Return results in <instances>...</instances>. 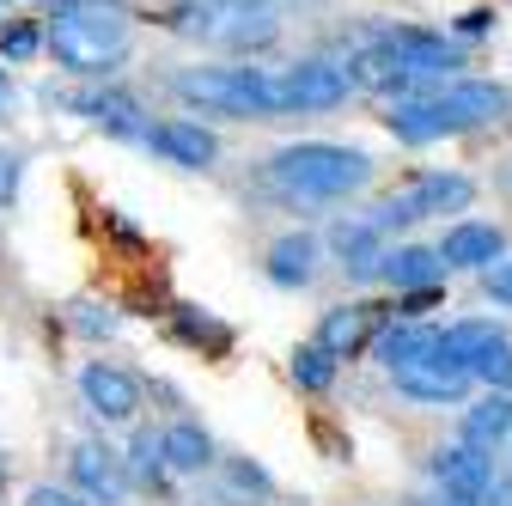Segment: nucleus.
I'll list each match as a JSON object with an SVG mask.
<instances>
[{"instance_id": "nucleus-1", "label": "nucleus", "mask_w": 512, "mask_h": 506, "mask_svg": "<svg viewBox=\"0 0 512 506\" xmlns=\"http://www.w3.org/2000/svg\"><path fill=\"white\" fill-rule=\"evenodd\" d=\"M512 110V92L494 86V80H458V86H445L433 98H403L391 116V135L403 147H427L439 135H464V129H482V122H500Z\"/></svg>"}, {"instance_id": "nucleus-2", "label": "nucleus", "mask_w": 512, "mask_h": 506, "mask_svg": "<svg viewBox=\"0 0 512 506\" xmlns=\"http://www.w3.org/2000/svg\"><path fill=\"white\" fill-rule=\"evenodd\" d=\"M366 177H372V159L336 141H299L269 159V189L287 202H342L354 189H366Z\"/></svg>"}, {"instance_id": "nucleus-3", "label": "nucleus", "mask_w": 512, "mask_h": 506, "mask_svg": "<svg viewBox=\"0 0 512 506\" xmlns=\"http://www.w3.org/2000/svg\"><path fill=\"white\" fill-rule=\"evenodd\" d=\"M49 55L61 61V68H74V74L116 68V61L128 55V19H122V7H86V0L55 7V19H49Z\"/></svg>"}, {"instance_id": "nucleus-4", "label": "nucleus", "mask_w": 512, "mask_h": 506, "mask_svg": "<svg viewBox=\"0 0 512 506\" xmlns=\"http://www.w3.org/2000/svg\"><path fill=\"white\" fill-rule=\"evenodd\" d=\"M171 92L214 116H281L275 68H189L171 80Z\"/></svg>"}, {"instance_id": "nucleus-5", "label": "nucleus", "mask_w": 512, "mask_h": 506, "mask_svg": "<svg viewBox=\"0 0 512 506\" xmlns=\"http://www.w3.org/2000/svg\"><path fill=\"white\" fill-rule=\"evenodd\" d=\"M470 196H476V183H470V177H458V171H427V177L403 183L397 196H384V202L372 208V220L391 232V226L433 220V214H464V208H470Z\"/></svg>"}, {"instance_id": "nucleus-6", "label": "nucleus", "mask_w": 512, "mask_h": 506, "mask_svg": "<svg viewBox=\"0 0 512 506\" xmlns=\"http://www.w3.org/2000/svg\"><path fill=\"white\" fill-rule=\"evenodd\" d=\"M391 378H397V391L415 397V403H458V397L470 391V378H476V372H470L464 360L445 354V336H433V342H427L415 360H403Z\"/></svg>"}, {"instance_id": "nucleus-7", "label": "nucleus", "mask_w": 512, "mask_h": 506, "mask_svg": "<svg viewBox=\"0 0 512 506\" xmlns=\"http://www.w3.org/2000/svg\"><path fill=\"white\" fill-rule=\"evenodd\" d=\"M196 19V31L220 49H263L275 43V13H269V0H208L202 13H189Z\"/></svg>"}, {"instance_id": "nucleus-8", "label": "nucleus", "mask_w": 512, "mask_h": 506, "mask_svg": "<svg viewBox=\"0 0 512 506\" xmlns=\"http://www.w3.org/2000/svg\"><path fill=\"white\" fill-rule=\"evenodd\" d=\"M275 92H281V110H336L354 92V68H342V61H293V68H275Z\"/></svg>"}, {"instance_id": "nucleus-9", "label": "nucleus", "mask_w": 512, "mask_h": 506, "mask_svg": "<svg viewBox=\"0 0 512 506\" xmlns=\"http://www.w3.org/2000/svg\"><path fill=\"white\" fill-rule=\"evenodd\" d=\"M384 49L403 61V74H409L415 86H421V80H445V74H458V68H464V49H458L452 37H439V31H415V25L391 31V37H384Z\"/></svg>"}, {"instance_id": "nucleus-10", "label": "nucleus", "mask_w": 512, "mask_h": 506, "mask_svg": "<svg viewBox=\"0 0 512 506\" xmlns=\"http://www.w3.org/2000/svg\"><path fill=\"white\" fill-rule=\"evenodd\" d=\"M433 476H439V488L452 494L458 506H488V488L500 482L494 464H488V452L470 446V439H464V446H439L433 452Z\"/></svg>"}, {"instance_id": "nucleus-11", "label": "nucleus", "mask_w": 512, "mask_h": 506, "mask_svg": "<svg viewBox=\"0 0 512 506\" xmlns=\"http://www.w3.org/2000/svg\"><path fill=\"white\" fill-rule=\"evenodd\" d=\"M80 397H86V409L104 415V421H135V409H141V385H135L122 366H104V360H92V366L80 372Z\"/></svg>"}, {"instance_id": "nucleus-12", "label": "nucleus", "mask_w": 512, "mask_h": 506, "mask_svg": "<svg viewBox=\"0 0 512 506\" xmlns=\"http://www.w3.org/2000/svg\"><path fill=\"white\" fill-rule=\"evenodd\" d=\"M92 129H104V135H122V141H153V129L141 122V104L128 98V92H80V98H68Z\"/></svg>"}, {"instance_id": "nucleus-13", "label": "nucleus", "mask_w": 512, "mask_h": 506, "mask_svg": "<svg viewBox=\"0 0 512 506\" xmlns=\"http://www.w3.org/2000/svg\"><path fill=\"white\" fill-rule=\"evenodd\" d=\"M500 250H506V232L500 226H482V220H458L452 232L439 238L445 269H494Z\"/></svg>"}, {"instance_id": "nucleus-14", "label": "nucleus", "mask_w": 512, "mask_h": 506, "mask_svg": "<svg viewBox=\"0 0 512 506\" xmlns=\"http://www.w3.org/2000/svg\"><path fill=\"white\" fill-rule=\"evenodd\" d=\"M378 318H384L378 305H336V311H324V324H317V342L336 360H354L366 342H378Z\"/></svg>"}, {"instance_id": "nucleus-15", "label": "nucleus", "mask_w": 512, "mask_h": 506, "mask_svg": "<svg viewBox=\"0 0 512 506\" xmlns=\"http://www.w3.org/2000/svg\"><path fill=\"white\" fill-rule=\"evenodd\" d=\"M330 244H336V257H342V269L348 275H378L384 269V226L366 214V220H336V232H330Z\"/></svg>"}, {"instance_id": "nucleus-16", "label": "nucleus", "mask_w": 512, "mask_h": 506, "mask_svg": "<svg viewBox=\"0 0 512 506\" xmlns=\"http://www.w3.org/2000/svg\"><path fill=\"white\" fill-rule=\"evenodd\" d=\"M74 482L98 500V506H110V500H122V488H128V470H122V458L110 452V446H92V439H86V446H74Z\"/></svg>"}, {"instance_id": "nucleus-17", "label": "nucleus", "mask_w": 512, "mask_h": 506, "mask_svg": "<svg viewBox=\"0 0 512 506\" xmlns=\"http://www.w3.org/2000/svg\"><path fill=\"white\" fill-rule=\"evenodd\" d=\"M153 147L171 159V165H214V153H220V141L202 129V122H159L153 129Z\"/></svg>"}, {"instance_id": "nucleus-18", "label": "nucleus", "mask_w": 512, "mask_h": 506, "mask_svg": "<svg viewBox=\"0 0 512 506\" xmlns=\"http://www.w3.org/2000/svg\"><path fill=\"white\" fill-rule=\"evenodd\" d=\"M439 269H445V257L439 250H427V244H403V250H391L384 257V281L391 287H403V293H427V287H439Z\"/></svg>"}, {"instance_id": "nucleus-19", "label": "nucleus", "mask_w": 512, "mask_h": 506, "mask_svg": "<svg viewBox=\"0 0 512 506\" xmlns=\"http://www.w3.org/2000/svg\"><path fill=\"white\" fill-rule=\"evenodd\" d=\"M311 275H317V238L287 232V238L269 250V281H275V287H305Z\"/></svg>"}, {"instance_id": "nucleus-20", "label": "nucleus", "mask_w": 512, "mask_h": 506, "mask_svg": "<svg viewBox=\"0 0 512 506\" xmlns=\"http://www.w3.org/2000/svg\"><path fill=\"white\" fill-rule=\"evenodd\" d=\"M506 433H512V391H488L464 415V439H470V446H482V452H494Z\"/></svg>"}, {"instance_id": "nucleus-21", "label": "nucleus", "mask_w": 512, "mask_h": 506, "mask_svg": "<svg viewBox=\"0 0 512 506\" xmlns=\"http://www.w3.org/2000/svg\"><path fill=\"white\" fill-rule=\"evenodd\" d=\"M159 439H165V464L183 470V476H196V470L214 464V439H208L196 421H177V427H165Z\"/></svg>"}, {"instance_id": "nucleus-22", "label": "nucleus", "mask_w": 512, "mask_h": 506, "mask_svg": "<svg viewBox=\"0 0 512 506\" xmlns=\"http://www.w3.org/2000/svg\"><path fill=\"white\" fill-rule=\"evenodd\" d=\"M433 336H439V330H421V324H409V318H403V324H391V330H378V342H372V348H378V360H384V366L397 372V366H403V360H415Z\"/></svg>"}, {"instance_id": "nucleus-23", "label": "nucleus", "mask_w": 512, "mask_h": 506, "mask_svg": "<svg viewBox=\"0 0 512 506\" xmlns=\"http://www.w3.org/2000/svg\"><path fill=\"white\" fill-rule=\"evenodd\" d=\"M439 336H445V354L464 360L470 372H476V360L500 342V330H494V324H452V330H439Z\"/></svg>"}, {"instance_id": "nucleus-24", "label": "nucleus", "mask_w": 512, "mask_h": 506, "mask_svg": "<svg viewBox=\"0 0 512 506\" xmlns=\"http://www.w3.org/2000/svg\"><path fill=\"white\" fill-rule=\"evenodd\" d=\"M293 378L305 391H330V378H336V354L324 348V342H305L299 354H293Z\"/></svg>"}, {"instance_id": "nucleus-25", "label": "nucleus", "mask_w": 512, "mask_h": 506, "mask_svg": "<svg viewBox=\"0 0 512 506\" xmlns=\"http://www.w3.org/2000/svg\"><path fill=\"white\" fill-rule=\"evenodd\" d=\"M476 378H482L488 391H512V342H506V336L476 360Z\"/></svg>"}, {"instance_id": "nucleus-26", "label": "nucleus", "mask_w": 512, "mask_h": 506, "mask_svg": "<svg viewBox=\"0 0 512 506\" xmlns=\"http://www.w3.org/2000/svg\"><path fill=\"white\" fill-rule=\"evenodd\" d=\"M128 458H135V476H141V482H159V476L171 470V464H165V439H153V433H141Z\"/></svg>"}, {"instance_id": "nucleus-27", "label": "nucleus", "mask_w": 512, "mask_h": 506, "mask_svg": "<svg viewBox=\"0 0 512 506\" xmlns=\"http://www.w3.org/2000/svg\"><path fill=\"white\" fill-rule=\"evenodd\" d=\"M37 43H49V37H37V25H13V31H0V55H7V61L37 55Z\"/></svg>"}, {"instance_id": "nucleus-28", "label": "nucleus", "mask_w": 512, "mask_h": 506, "mask_svg": "<svg viewBox=\"0 0 512 506\" xmlns=\"http://www.w3.org/2000/svg\"><path fill=\"white\" fill-rule=\"evenodd\" d=\"M482 293H488L494 305H512V263H494V269H482Z\"/></svg>"}, {"instance_id": "nucleus-29", "label": "nucleus", "mask_w": 512, "mask_h": 506, "mask_svg": "<svg viewBox=\"0 0 512 506\" xmlns=\"http://www.w3.org/2000/svg\"><path fill=\"white\" fill-rule=\"evenodd\" d=\"M13 196H19V153L0 147V208H7Z\"/></svg>"}, {"instance_id": "nucleus-30", "label": "nucleus", "mask_w": 512, "mask_h": 506, "mask_svg": "<svg viewBox=\"0 0 512 506\" xmlns=\"http://www.w3.org/2000/svg\"><path fill=\"white\" fill-rule=\"evenodd\" d=\"M31 506H80V500H74V494H61V488H37Z\"/></svg>"}, {"instance_id": "nucleus-31", "label": "nucleus", "mask_w": 512, "mask_h": 506, "mask_svg": "<svg viewBox=\"0 0 512 506\" xmlns=\"http://www.w3.org/2000/svg\"><path fill=\"white\" fill-rule=\"evenodd\" d=\"M488 19H494V13H464V37H476V31H488Z\"/></svg>"}, {"instance_id": "nucleus-32", "label": "nucleus", "mask_w": 512, "mask_h": 506, "mask_svg": "<svg viewBox=\"0 0 512 506\" xmlns=\"http://www.w3.org/2000/svg\"><path fill=\"white\" fill-rule=\"evenodd\" d=\"M488 506H512V482H494L488 488Z\"/></svg>"}, {"instance_id": "nucleus-33", "label": "nucleus", "mask_w": 512, "mask_h": 506, "mask_svg": "<svg viewBox=\"0 0 512 506\" xmlns=\"http://www.w3.org/2000/svg\"><path fill=\"white\" fill-rule=\"evenodd\" d=\"M61 7H74V0H61ZM86 7H122V0H86Z\"/></svg>"}, {"instance_id": "nucleus-34", "label": "nucleus", "mask_w": 512, "mask_h": 506, "mask_svg": "<svg viewBox=\"0 0 512 506\" xmlns=\"http://www.w3.org/2000/svg\"><path fill=\"white\" fill-rule=\"evenodd\" d=\"M7 98H13V92H7V80H0V116H7Z\"/></svg>"}, {"instance_id": "nucleus-35", "label": "nucleus", "mask_w": 512, "mask_h": 506, "mask_svg": "<svg viewBox=\"0 0 512 506\" xmlns=\"http://www.w3.org/2000/svg\"><path fill=\"white\" fill-rule=\"evenodd\" d=\"M0 7H13V13H19V7H31V0H0Z\"/></svg>"}, {"instance_id": "nucleus-36", "label": "nucleus", "mask_w": 512, "mask_h": 506, "mask_svg": "<svg viewBox=\"0 0 512 506\" xmlns=\"http://www.w3.org/2000/svg\"><path fill=\"white\" fill-rule=\"evenodd\" d=\"M7 19H13V7H0V25H7Z\"/></svg>"}, {"instance_id": "nucleus-37", "label": "nucleus", "mask_w": 512, "mask_h": 506, "mask_svg": "<svg viewBox=\"0 0 512 506\" xmlns=\"http://www.w3.org/2000/svg\"><path fill=\"white\" fill-rule=\"evenodd\" d=\"M0 476H7V464H0Z\"/></svg>"}, {"instance_id": "nucleus-38", "label": "nucleus", "mask_w": 512, "mask_h": 506, "mask_svg": "<svg viewBox=\"0 0 512 506\" xmlns=\"http://www.w3.org/2000/svg\"><path fill=\"white\" fill-rule=\"evenodd\" d=\"M452 506H458V500H452Z\"/></svg>"}]
</instances>
